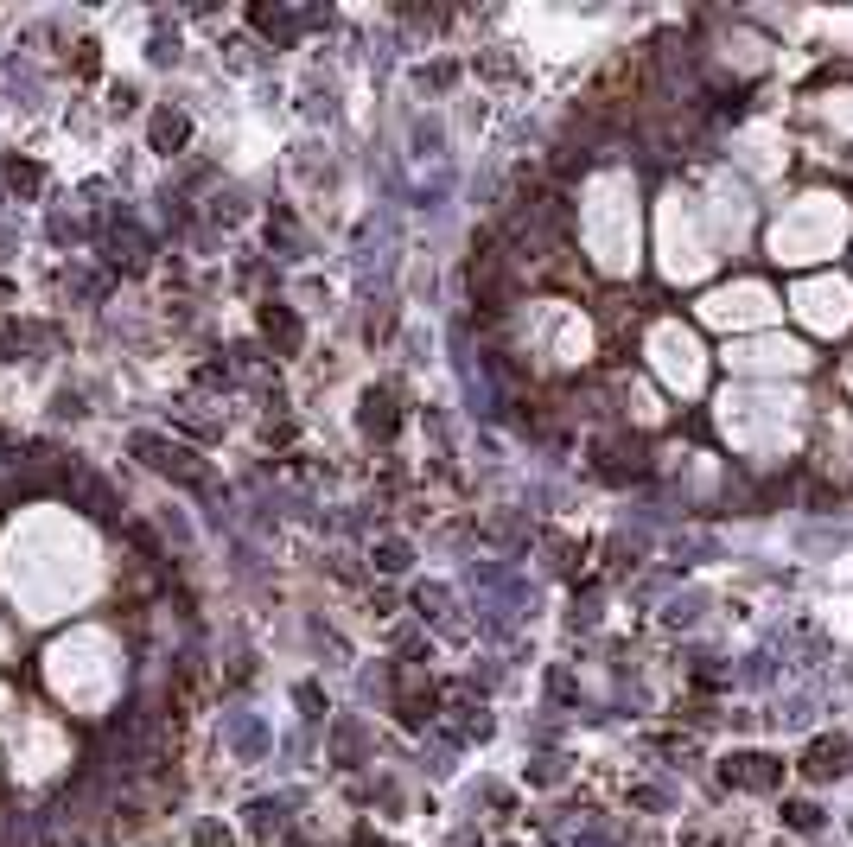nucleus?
I'll return each instance as SVG.
<instances>
[{"mask_svg":"<svg viewBox=\"0 0 853 847\" xmlns=\"http://www.w3.org/2000/svg\"><path fill=\"white\" fill-rule=\"evenodd\" d=\"M128 453L147 465V472H160V478H172V484H204V465H198V453L191 446H179V440H166V434H128Z\"/></svg>","mask_w":853,"mask_h":847,"instance_id":"nucleus-1","label":"nucleus"},{"mask_svg":"<svg viewBox=\"0 0 853 847\" xmlns=\"http://www.w3.org/2000/svg\"><path fill=\"white\" fill-rule=\"evenodd\" d=\"M147 141H153V153H179V147L191 141L185 109H160V115H153V128H147Z\"/></svg>","mask_w":853,"mask_h":847,"instance_id":"nucleus-2","label":"nucleus"},{"mask_svg":"<svg viewBox=\"0 0 853 847\" xmlns=\"http://www.w3.org/2000/svg\"><path fill=\"white\" fill-rule=\"evenodd\" d=\"M261 332L274 338V351H300V319L287 306H261Z\"/></svg>","mask_w":853,"mask_h":847,"instance_id":"nucleus-3","label":"nucleus"},{"mask_svg":"<svg viewBox=\"0 0 853 847\" xmlns=\"http://www.w3.org/2000/svg\"><path fill=\"white\" fill-rule=\"evenodd\" d=\"M395 427V395L389 389H370L363 395V434H389Z\"/></svg>","mask_w":853,"mask_h":847,"instance_id":"nucleus-4","label":"nucleus"},{"mask_svg":"<svg viewBox=\"0 0 853 847\" xmlns=\"http://www.w3.org/2000/svg\"><path fill=\"white\" fill-rule=\"evenodd\" d=\"M7 185H13L20 198H39V192H45V172L32 166V160H7Z\"/></svg>","mask_w":853,"mask_h":847,"instance_id":"nucleus-5","label":"nucleus"},{"mask_svg":"<svg viewBox=\"0 0 853 847\" xmlns=\"http://www.w3.org/2000/svg\"><path fill=\"white\" fill-rule=\"evenodd\" d=\"M261 746H268V733H261L255 720H236V752H242V758H255Z\"/></svg>","mask_w":853,"mask_h":847,"instance_id":"nucleus-6","label":"nucleus"},{"mask_svg":"<svg viewBox=\"0 0 853 847\" xmlns=\"http://www.w3.org/2000/svg\"><path fill=\"white\" fill-rule=\"evenodd\" d=\"M249 822H255V835H274L281 828V803H249Z\"/></svg>","mask_w":853,"mask_h":847,"instance_id":"nucleus-7","label":"nucleus"},{"mask_svg":"<svg viewBox=\"0 0 853 847\" xmlns=\"http://www.w3.org/2000/svg\"><path fill=\"white\" fill-rule=\"evenodd\" d=\"M191 847H230V835H223V822H204L198 835H191Z\"/></svg>","mask_w":853,"mask_h":847,"instance_id":"nucleus-8","label":"nucleus"},{"mask_svg":"<svg viewBox=\"0 0 853 847\" xmlns=\"http://www.w3.org/2000/svg\"><path fill=\"white\" fill-rule=\"evenodd\" d=\"M402 561H408V548H402V542H382V548H376V567H389V574H395Z\"/></svg>","mask_w":853,"mask_h":847,"instance_id":"nucleus-9","label":"nucleus"},{"mask_svg":"<svg viewBox=\"0 0 853 847\" xmlns=\"http://www.w3.org/2000/svg\"><path fill=\"white\" fill-rule=\"evenodd\" d=\"M102 287H109V281H102V274H83V268L71 274V293H90V300H96V293H102Z\"/></svg>","mask_w":853,"mask_h":847,"instance_id":"nucleus-10","label":"nucleus"},{"mask_svg":"<svg viewBox=\"0 0 853 847\" xmlns=\"http://www.w3.org/2000/svg\"><path fill=\"white\" fill-rule=\"evenodd\" d=\"M58 414H64V421H77V414H83V395L64 389V395H58Z\"/></svg>","mask_w":853,"mask_h":847,"instance_id":"nucleus-11","label":"nucleus"},{"mask_svg":"<svg viewBox=\"0 0 853 847\" xmlns=\"http://www.w3.org/2000/svg\"><path fill=\"white\" fill-rule=\"evenodd\" d=\"M51 242H77V223L71 217H51Z\"/></svg>","mask_w":853,"mask_h":847,"instance_id":"nucleus-12","label":"nucleus"},{"mask_svg":"<svg viewBox=\"0 0 853 847\" xmlns=\"http://www.w3.org/2000/svg\"><path fill=\"white\" fill-rule=\"evenodd\" d=\"M7 293H13V287H7V281H0V300H7Z\"/></svg>","mask_w":853,"mask_h":847,"instance_id":"nucleus-13","label":"nucleus"}]
</instances>
